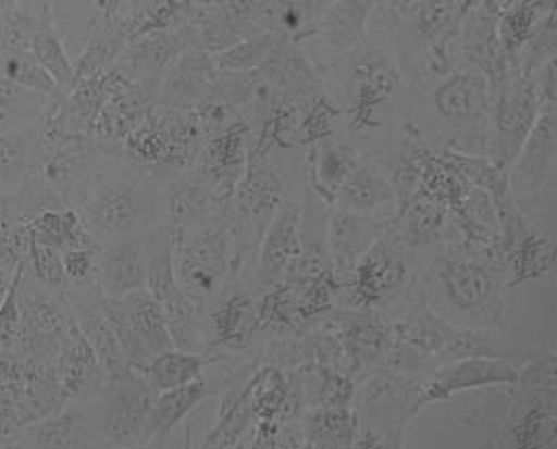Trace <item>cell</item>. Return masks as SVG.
Listing matches in <instances>:
<instances>
[{
	"label": "cell",
	"instance_id": "obj_1",
	"mask_svg": "<svg viewBox=\"0 0 557 449\" xmlns=\"http://www.w3.org/2000/svg\"><path fill=\"white\" fill-rule=\"evenodd\" d=\"M431 284L437 299L451 313L465 317L467 327H495L506 307V263L499 249L467 242L437 251L431 267Z\"/></svg>",
	"mask_w": 557,
	"mask_h": 449
},
{
	"label": "cell",
	"instance_id": "obj_2",
	"mask_svg": "<svg viewBox=\"0 0 557 449\" xmlns=\"http://www.w3.org/2000/svg\"><path fill=\"white\" fill-rule=\"evenodd\" d=\"M79 214L96 240L139 235L166 220L164 187L129 164L127 172L116 176L96 169L84 191Z\"/></svg>",
	"mask_w": 557,
	"mask_h": 449
},
{
	"label": "cell",
	"instance_id": "obj_3",
	"mask_svg": "<svg viewBox=\"0 0 557 449\" xmlns=\"http://www.w3.org/2000/svg\"><path fill=\"white\" fill-rule=\"evenodd\" d=\"M172 259L178 286L203 311L238 272L235 238L226 210L222 208L191 230L174 235Z\"/></svg>",
	"mask_w": 557,
	"mask_h": 449
},
{
	"label": "cell",
	"instance_id": "obj_4",
	"mask_svg": "<svg viewBox=\"0 0 557 449\" xmlns=\"http://www.w3.org/2000/svg\"><path fill=\"white\" fill-rule=\"evenodd\" d=\"M425 102L437 121L451 130L444 150L487 155L492 87L479 68L471 64L454 68L428 89Z\"/></svg>",
	"mask_w": 557,
	"mask_h": 449
},
{
	"label": "cell",
	"instance_id": "obj_5",
	"mask_svg": "<svg viewBox=\"0 0 557 449\" xmlns=\"http://www.w3.org/2000/svg\"><path fill=\"white\" fill-rule=\"evenodd\" d=\"M284 176L270 158L249 155L247 171L224 205L235 238L238 270L245 265L247 257L258 253L261 236L284 203Z\"/></svg>",
	"mask_w": 557,
	"mask_h": 449
},
{
	"label": "cell",
	"instance_id": "obj_6",
	"mask_svg": "<svg viewBox=\"0 0 557 449\" xmlns=\"http://www.w3.org/2000/svg\"><path fill=\"white\" fill-rule=\"evenodd\" d=\"M557 169L556 104L541 110L522 150L518 151L508 176L516 208L531 220L554 201Z\"/></svg>",
	"mask_w": 557,
	"mask_h": 449
},
{
	"label": "cell",
	"instance_id": "obj_7",
	"mask_svg": "<svg viewBox=\"0 0 557 449\" xmlns=\"http://www.w3.org/2000/svg\"><path fill=\"white\" fill-rule=\"evenodd\" d=\"M543 107H547L536 87L535 75L512 71L495 89L490 114V150L487 158L504 171L522 150Z\"/></svg>",
	"mask_w": 557,
	"mask_h": 449
},
{
	"label": "cell",
	"instance_id": "obj_8",
	"mask_svg": "<svg viewBox=\"0 0 557 449\" xmlns=\"http://www.w3.org/2000/svg\"><path fill=\"white\" fill-rule=\"evenodd\" d=\"M357 52L348 66L344 116L350 119L352 130H371L384 125L387 108L400 93L403 75L384 50L357 48Z\"/></svg>",
	"mask_w": 557,
	"mask_h": 449
},
{
	"label": "cell",
	"instance_id": "obj_9",
	"mask_svg": "<svg viewBox=\"0 0 557 449\" xmlns=\"http://www.w3.org/2000/svg\"><path fill=\"white\" fill-rule=\"evenodd\" d=\"M510 407L493 435V448H556V387L516 382Z\"/></svg>",
	"mask_w": 557,
	"mask_h": 449
},
{
	"label": "cell",
	"instance_id": "obj_10",
	"mask_svg": "<svg viewBox=\"0 0 557 449\" xmlns=\"http://www.w3.org/2000/svg\"><path fill=\"white\" fill-rule=\"evenodd\" d=\"M27 274V272H25ZM48 292L38 282L23 278L20 288V338L17 348L22 354L50 363L73 327V313L69 302Z\"/></svg>",
	"mask_w": 557,
	"mask_h": 449
},
{
	"label": "cell",
	"instance_id": "obj_11",
	"mask_svg": "<svg viewBox=\"0 0 557 449\" xmlns=\"http://www.w3.org/2000/svg\"><path fill=\"white\" fill-rule=\"evenodd\" d=\"M408 282L410 265L407 249L389 228L364 253L346 288H350L352 307L377 309L382 302L398 297L407 288Z\"/></svg>",
	"mask_w": 557,
	"mask_h": 449
},
{
	"label": "cell",
	"instance_id": "obj_12",
	"mask_svg": "<svg viewBox=\"0 0 557 449\" xmlns=\"http://www.w3.org/2000/svg\"><path fill=\"white\" fill-rule=\"evenodd\" d=\"M423 384L398 373L382 369L369 377L361 387H355L352 410L359 416V431L363 428L405 427L421 410L419 394Z\"/></svg>",
	"mask_w": 557,
	"mask_h": 449
},
{
	"label": "cell",
	"instance_id": "obj_13",
	"mask_svg": "<svg viewBox=\"0 0 557 449\" xmlns=\"http://www.w3.org/2000/svg\"><path fill=\"white\" fill-rule=\"evenodd\" d=\"M104 408L100 419V433L112 448L139 446L144 428L150 416L156 391L141 373L112 379L104 391Z\"/></svg>",
	"mask_w": 557,
	"mask_h": 449
},
{
	"label": "cell",
	"instance_id": "obj_14",
	"mask_svg": "<svg viewBox=\"0 0 557 449\" xmlns=\"http://www.w3.org/2000/svg\"><path fill=\"white\" fill-rule=\"evenodd\" d=\"M323 329L332 332L343 344L348 359V375L355 377L377 364L384 366L387 350L392 346V325L377 313V309L352 307V311L325 313Z\"/></svg>",
	"mask_w": 557,
	"mask_h": 449
},
{
	"label": "cell",
	"instance_id": "obj_15",
	"mask_svg": "<svg viewBox=\"0 0 557 449\" xmlns=\"http://www.w3.org/2000/svg\"><path fill=\"white\" fill-rule=\"evenodd\" d=\"M518 364L493 357H469L440 364L433 377L423 384L419 394V410L448 402L460 391L487 389L499 385H515Z\"/></svg>",
	"mask_w": 557,
	"mask_h": 449
},
{
	"label": "cell",
	"instance_id": "obj_16",
	"mask_svg": "<svg viewBox=\"0 0 557 449\" xmlns=\"http://www.w3.org/2000/svg\"><path fill=\"white\" fill-rule=\"evenodd\" d=\"M251 151V125L238 121L212 137H206L194 166L212 185L218 199L228 203L247 171Z\"/></svg>",
	"mask_w": 557,
	"mask_h": 449
},
{
	"label": "cell",
	"instance_id": "obj_17",
	"mask_svg": "<svg viewBox=\"0 0 557 449\" xmlns=\"http://www.w3.org/2000/svg\"><path fill=\"white\" fill-rule=\"evenodd\" d=\"M394 222L380 220L373 215L352 214L341 208L327 210V253L332 263V274L338 284L346 288L352 278L355 267L373 242L392 228Z\"/></svg>",
	"mask_w": 557,
	"mask_h": 449
},
{
	"label": "cell",
	"instance_id": "obj_18",
	"mask_svg": "<svg viewBox=\"0 0 557 449\" xmlns=\"http://www.w3.org/2000/svg\"><path fill=\"white\" fill-rule=\"evenodd\" d=\"M48 364L52 369L54 379L65 389L69 400L89 402L102 398L110 384L104 366L87 342L86 336L82 334V329L77 327V323H73L65 344Z\"/></svg>",
	"mask_w": 557,
	"mask_h": 449
},
{
	"label": "cell",
	"instance_id": "obj_19",
	"mask_svg": "<svg viewBox=\"0 0 557 449\" xmlns=\"http://www.w3.org/2000/svg\"><path fill=\"white\" fill-rule=\"evenodd\" d=\"M300 201L284 199L268 224L258 249V284L276 286L284 282L299 261Z\"/></svg>",
	"mask_w": 557,
	"mask_h": 449
},
{
	"label": "cell",
	"instance_id": "obj_20",
	"mask_svg": "<svg viewBox=\"0 0 557 449\" xmlns=\"http://www.w3.org/2000/svg\"><path fill=\"white\" fill-rule=\"evenodd\" d=\"M214 54L199 46H189L166 71L158 87V107L172 110H194L206 100L214 82Z\"/></svg>",
	"mask_w": 557,
	"mask_h": 449
},
{
	"label": "cell",
	"instance_id": "obj_21",
	"mask_svg": "<svg viewBox=\"0 0 557 449\" xmlns=\"http://www.w3.org/2000/svg\"><path fill=\"white\" fill-rule=\"evenodd\" d=\"M256 71L261 84L276 87L280 91L288 93L290 98H295L302 108V112L323 93L320 71L305 54L300 43H282Z\"/></svg>",
	"mask_w": 557,
	"mask_h": 449
},
{
	"label": "cell",
	"instance_id": "obj_22",
	"mask_svg": "<svg viewBox=\"0 0 557 449\" xmlns=\"http://www.w3.org/2000/svg\"><path fill=\"white\" fill-rule=\"evenodd\" d=\"M166 199V222L174 235L191 230L210 215L220 212L226 203L218 199L212 185L191 166L187 171L174 174L164 185Z\"/></svg>",
	"mask_w": 557,
	"mask_h": 449
},
{
	"label": "cell",
	"instance_id": "obj_23",
	"mask_svg": "<svg viewBox=\"0 0 557 449\" xmlns=\"http://www.w3.org/2000/svg\"><path fill=\"white\" fill-rule=\"evenodd\" d=\"M98 284L104 299H123L129 292L148 288L146 255L139 235L112 238L100 247Z\"/></svg>",
	"mask_w": 557,
	"mask_h": 449
},
{
	"label": "cell",
	"instance_id": "obj_24",
	"mask_svg": "<svg viewBox=\"0 0 557 449\" xmlns=\"http://www.w3.org/2000/svg\"><path fill=\"white\" fill-rule=\"evenodd\" d=\"M392 230L407 251H423L435 247L437 242L448 240L450 233H456L450 208L423 191L414 192L407 205L396 214Z\"/></svg>",
	"mask_w": 557,
	"mask_h": 449
},
{
	"label": "cell",
	"instance_id": "obj_25",
	"mask_svg": "<svg viewBox=\"0 0 557 449\" xmlns=\"http://www.w3.org/2000/svg\"><path fill=\"white\" fill-rule=\"evenodd\" d=\"M332 208L394 222V215L398 214V199L386 172L373 162L361 160L346 178Z\"/></svg>",
	"mask_w": 557,
	"mask_h": 449
},
{
	"label": "cell",
	"instance_id": "obj_26",
	"mask_svg": "<svg viewBox=\"0 0 557 449\" xmlns=\"http://www.w3.org/2000/svg\"><path fill=\"white\" fill-rule=\"evenodd\" d=\"M377 4L380 0H334L309 40L322 42L332 57L357 50L367 38V25L373 20Z\"/></svg>",
	"mask_w": 557,
	"mask_h": 449
},
{
	"label": "cell",
	"instance_id": "obj_27",
	"mask_svg": "<svg viewBox=\"0 0 557 449\" xmlns=\"http://www.w3.org/2000/svg\"><path fill=\"white\" fill-rule=\"evenodd\" d=\"M363 158L350 144L341 141L336 137H327L315 141L307 151V189L318 199H322L327 208L336 203L338 191L343 189L350 172Z\"/></svg>",
	"mask_w": 557,
	"mask_h": 449
},
{
	"label": "cell",
	"instance_id": "obj_28",
	"mask_svg": "<svg viewBox=\"0 0 557 449\" xmlns=\"http://www.w3.org/2000/svg\"><path fill=\"white\" fill-rule=\"evenodd\" d=\"M206 325L203 350H243L259 332V307L253 297L235 292L215 302Z\"/></svg>",
	"mask_w": 557,
	"mask_h": 449
},
{
	"label": "cell",
	"instance_id": "obj_29",
	"mask_svg": "<svg viewBox=\"0 0 557 449\" xmlns=\"http://www.w3.org/2000/svg\"><path fill=\"white\" fill-rule=\"evenodd\" d=\"M456 329L458 323L440 315L433 307L421 304L392 325V336L394 340L407 344L408 348L425 357L429 364L437 366Z\"/></svg>",
	"mask_w": 557,
	"mask_h": 449
},
{
	"label": "cell",
	"instance_id": "obj_30",
	"mask_svg": "<svg viewBox=\"0 0 557 449\" xmlns=\"http://www.w3.org/2000/svg\"><path fill=\"white\" fill-rule=\"evenodd\" d=\"M210 394L212 389L203 377L194 384L181 385L156 394L139 446L164 441Z\"/></svg>",
	"mask_w": 557,
	"mask_h": 449
},
{
	"label": "cell",
	"instance_id": "obj_31",
	"mask_svg": "<svg viewBox=\"0 0 557 449\" xmlns=\"http://www.w3.org/2000/svg\"><path fill=\"white\" fill-rule=\"evenodd\" d=\"M91 425L84 408L59 410L20 431L17 446L29 448H84L91 446Z\"/></svg>",
	"mask_w": 557,
	"mask_h": 449
},
{
	"label": "cell",
	"instance_id": "obj_32",
	"mask_svg": "<svg viewBox=\"0 0 557 449\" xmlns=\"http://www.w3.org/2000/svg\"><path fill=\"white\" fill-rule=\"evenodd\" d=\"M32 54L66 96L73 87L77 86L75 64L71 63V59L66 57L65 43L54 25L52 2H42L38 7L36 32L32 38Z\"/></svg>",
	"mask_w": 557,
	"mask_h": 449
},
{
	"label": "cell",
	"instance_id": "obj_33",
	"mask_svg": "<svg viewBox=\"0 0 557 449\" xmlns=\"http://www.w3.org/2000/svg\"><path fill=\"white\" fill-rule=\"evenodd\" d=\"M29 235L36 242L61 253L98 242L87 233L82 214L73 208H44L29 220Z\"/></svg>",
	"mask_w": 557,
	"mask_h": 449
},
{
	"label": "cell",
	"instance_id": "obj_34",
	"mask_svg": "<svg viewBox=\"0 0 557 449\" xmlns=\"http://www.w3.org/2000/svg\"><path fill=\"white\" fill-rule=\"evenodd\" d=\"M332 2L334 0H272L263 17V32H276L293 42H307Z\"/></svg>",
	"mask_w": 557,
	"mask_h": 449
},
{
	"label": "cell",
	"instance_id": "obj_35",
	"mask_svg": "<svg viewBox=\"0 0 557 449\" xmlns=\"http://www.w3.org/2000/svg\"><path fill=\"white\" fill-rule=\"evenodd\" d=\"M305 448H352L359 416L352 407L318 408L302 421Z\"/></svg>",
	"mask_w": 557,
	"mask_h": 449
},
{
	"label": "cell",
	"instance_id": "obj_36",
	"mask_svg": "<svg viewBox=\"0 0 557 449\" xmlns=\"http://www.w3.org/2000/svg\"><path fill=\"white\" fill-rule=\"evenodd\" d=\"M119 300L125 313L129 315L133 329L137 332L144 346L150 350L151 357L174 348L166 315L160 302L151 297L148 288L129 292L127 297Z\"/></svg>",
	"mask_w": 557,
	"mask_h": 449
},
{
	"label": "cell",
	"instance_id": "obj_37",
	"mask_svg": "<svg viewBox=\"0 0 557 449\" xmlns=\"http://www.w3.org/2000/svg\"><path fill=\"white\" fill-rule=\"evenodd\" d=\"M210 363L208 354L172 348L151 357L150 363L139 371L156 394L174 389L181 385L194 384L203 377V369Z\"/></svg>",
	"mask_w": 557,
	"mask_h": 449
},
{
	"label": "cell",
	"instance_id": "obj_38",
	"mask_svg": "<svg viewBox=\"0 0 557 449\" xmlns=\"http://www.w3.org/2000/svg\"><path fill=\"white\" fill-rule=\"evenodd\" d=\"M504 263L508 288L545 278L556 265V240L554 236H539L533 230L504 257Z\"/></svg>",
	"mask_w": 557,
	"mask_h": 449
},
{
	"label": "cell",
	"instance_id": "obj_39",
	"mask_svg": "<svg viewBox=\"0 0 557 449\" xmlns=\"http://www.w3.org/2000/svg\"><path fill=\"white\" fill-rule=\"evenodd\" d=\"M258 307L259 332L290 336V334H299L302 325L307 323L300 309L299 295L286 282L270 286L263 299L259 300Z\"/></svg>",
	"mask_w": 557,
	"mask_h": 449
},
{
	"label": "cell",
	"instance_id": "obj_40",
	"mask_svg": "<svg viewBox=\"0 0 557 449\" xmlns=\"http://www.w3.org/2000/svg\"><path fill=\"white\" fill-rule=\"evenodd\" d=\"M0 77L23 89L38 91L52 102H63L66 98L65 91L34 59L32 50H0Z\"/></svg>",
	"mask_w": 557,
	"mask_h": 449
},
{
	"label": "cell",
	"instance_id": "obj_41",
	"mask_svg": "<svg viewBox=\"0 0 557 449\" xmlns=\"http://www.w3.org/2000/svg\"><path fill=\"white\" fill-rule=\"evenodd\" d=\"M293 42L276 32H259L256 36L214 54L218 71H256L282 43Z\"/></svg>",
	"mask_w": 557,
	"mask_h": 449
},
{
	"label": "cell",
	"instance_id": "obj_42",
	"mask_svg": "<svg viewBox=\"0 0 557 449\" xmlns=\"http://www.w3.org/2000/svg\"><path fill=\"white\" fill-rule=\"evenodd\" d=\"M27 270H32L34 282H38L48 292L66 299L69 290V278H66L65 263H63V253L36 242L29 235V247L25 255Z\"/></svg>",
	"mask_w": 557,
	"mask_h": 449
},
{
	"label": "cell",
	"instance_id": "obj_43",
	"mask_svg": "<svg viewBox=\"0 0 557 449\" xmlns=\"http://www.w3.org/2000/svg\"><path fill=\"white\" fill-rule=\"evenodd\" d=\"M343 116V107L322 93L311 107L300 114L299 125H297L295 137H293V146H311L315 141L334 137L336 121Z\"/></svg>",
	"mask_w": 557,
	"mask_h": 449
},
{
	"label": "cell",
	"instance_id": "obj_44",
	"mask_svg": "<svg viewBox=\"0 0 557 449\" xmlns=\"http://www.w3.org/2000/svg\"><path fill=\"white\" fill-rule=\"evenodd\" d=\"M557 22L556 11L547 13L536 23L533 34L516 57V68L524 75H535L536 71L552 59H556Z\"/></svg>",
	"mask_w": 557,
	"mask_h": 449
},
{
	"label": "cell",
	"instance_id": "obj_45",
	"mask_svg": "<svg viewBox=\"0 0 557 449\" xmlns=\"http://www.w3.org/2000/svg\"><path fill=\"white\" fill-rule=\"evenodd\" d=\"M102 309H104L108 323H110V327H112V332L119 340V346L125 354V361L133 371H137V373L144 371V366L151 361L150 350L144 346V342L137 336V332L133 329L129 315L125 313L121 300L102 299Z\"/></svg>",
	"mask_w": 557,
	"mask_h": 449
},
{
	"label": "cell",
	"instance_id": "obj_46",
	"mask_svg": "<svg viewBox=\"0 0 557 449\" xmlns=\"http://www.w3.org/2000/svg\"><path fill=\"white\" fill-rule=\"evenodd\" d=\"M300 371L318 382V408H343L352 404L355 385L346 371L323 364H307L300 366Z\"/></svg>",
	"mask_w": 557,
	"mask_h": 449
},
{
	"label": "cell",
	"instance_id": "obj_47",
	"mask_svg": "<svg viewBox=\"0 0 557 449\" xmlns=\"http://www.w3.org/2000/svg\"><path fill=\"white\" fill-rule=\"evenodd\" d=\"M27 272V263L15 267L9 288L4 292V299L0 302V348L2 350H15L20 338V288Z\"/></svg>",
	"mask_w": 557,
	"mask_h": 449
},
{
	"label": "cell",
	"instance_id": "obj_48",
	"mask_svg": "<svg viewBox=\"0 0 557 449\" xmlns=\"http://www.w3.org/2000/svg\"><path fill=\"white\" fill-rule=\"evenodd\" d=\"M100 247L98 242L86 245V247H75L63 253V263H65L66 278L69 286H79V288H100L98 284V257H100Z\"/></svg>",
	"mask_w": 557,
	"mask_h": 449
},
{
	"label": "cell",
	"instance_id": "obj_49",
	"mask_svg": "<svg viewBox=\"0 0 557 449\" xmlns=\"http://www.w3.org/2000/svg\"><path fill=\"white\" fill-rule=\"evenodd\" d=\"M405 446V427L363 428L357 433L352 448H392Z\"/></svg>",
	"mask_w": 557,
	"mask_h": 449
},
{
	"label": "cell",
	"instance_id": "obj_50",
	"mask_svg": "<svg viewBox=\"0 0 557 449\" xmlns=\"http://www.w3.org/2000/svg\"><path fill=\"white\" fill-rule=\"evenodd\" d=\"M487 2H492L493 7H497L499 11H504V9L512 7V4H516V2H520V0H487Z\"/></svg>",
	"mask_w": 557,
	"mask_h": 449
}]
</instances>
